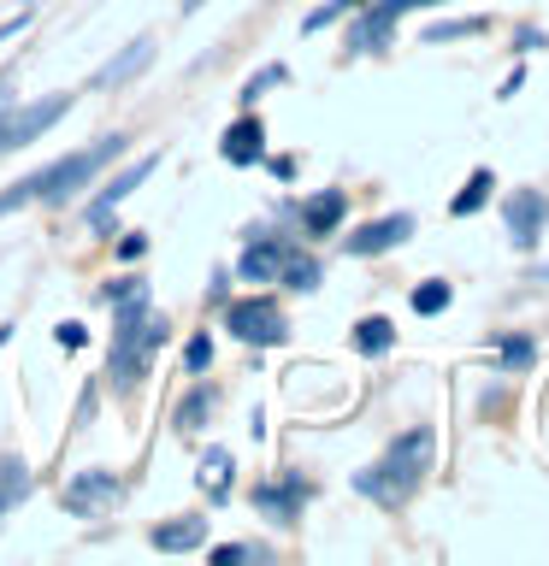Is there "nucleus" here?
<instances>
[{"label": "nucleus", "mask_w": 549, "mask_h": 566, "mask_svg": "<svg viewBox=\"0 0 549 566\" xmlns=\"http://www.w3.org/2000/svg\"><path fill=\"white\" fill-rule=\"evenodd\" d=\"M148 53H154V42H148V35H136V42H131V48H124V53H118V60H106V65L95 71V88H118V83H131V77H136V71H142V65H148Z\"/></svg>", "instance_id": "obj_16"}, {"label": "nucleus", "mask_w": 549, "mask_h": 566, "mask_svg": "<svg viewBox=\"0 0 549 566\" xmlns=\"http://www.w3.org/2000/svg\"><path fill=\"white\" fill-rule=\"evenodd\" d=\"M308 495H313V484L301 472H278V478H260V484H255V507L272 525H296L301 507H308Z\"/></svg>", "instance_id": "obj_8"}, {"label": "nucleus", "mask_w": 549, "mask_h": 566, "mask_svg": "<svg viewBox=\"0 0 549 566\" xmlns=\"http://www.w3.org/2000/svg\"><path fill=\"white\" fill-rule=\"evenodd\" d=\"M118 502H124V478L106 472V467H89L65 484V513L71 520H106Z\"/></svg>", "instance_id": "obj_5"}, {"label": "nucleus", "mask_w": 549, "mask_h": 566, "mask_svg": "<svg viewBox=\"0 0 549 566\" xmlns=\"http://www.w3.org/2000/svg\"><path fill=\"white\" fill-rule=\"evenodd\" d=\"M30 490H35V472L18 454H0V525H7L12 513L30 502Z\"/></svg>", "instance_id": "obj_15"}, {"label": "nucleus", "mask_w": 549, "mask_h": 566, "mask_svg": "<svg viewBox=\"0 0 549 566\" xmlns=\"http://www.w3.org/2000/svg\"><path fill=\"white\" fill-rule=\"evenodd\" d=\"M166 336H172V325L154 313V301H124V307H113V354H106L113 389H136L148 378V366L166 348Z\"/></svg>", "instance_id": "obj_3"}, {"label": "nucleus", "mask_w": 549, "mask_h": 566, "mask_svg": "<svg viewBox=\"0 0 549 566\" xmlns=\"http://www.w3.org/2000/svg\"><path fill=\"white\" fill-rule=\"evenodd\" d=\"M349 219V189H319L301 201V237H336Z\"/></svg>", "instance_id": "obj_11"}, {"label": "nucleus", "mask_w": 549, "mask_h": 566, "mask_svg": "<svg viewBox=\"0 0 549 566\" xmlns=\"http://www.w3.org/2000/svg\"><path fill=\"white\" fill-rule=\"evenodd\" d=\"M65 113H71V95H48V101H30V106H18V101H12V113L0 118V154L30 148V142H35V136H48Z\"/></svg>", "instance_id": "obj_6"}, {"label": "nucleus", "mask_w": 549, "mask_h": 566, "mask_svg": "<svg viewBox=\"0 0 549 566\" xmlns=\"http://www.w3.org/2000/svg\"><path fill=\"white\" fill-rule=\"evenodd\" d=\"M101 301H106V307H124V301H148V283H142V277H113V283L101 290Z\"/></svg>", "instance_id": "obj_28"}, {"label": "nucleus", "mask_w": 549, "mask_h": 566, "mask_svg": "<svg viewBox=\"0 0 549 566\" xmlns=\"http://www.w3.org/2000/svg\"><path fill=\"white\" fill-rule=\"evenodd\" d=\"M278 283H283V290H296V295L319 290V260L301 254V248L290 242V248H283V265H278Z\"/></svg>", "instance_id": "obj_18"}, {"label": "nucleus", "mask_w": 549, "mask_h": 566, "mask_svg": "<svg viewBox=\"0 0 549 566\" xmlns=\"http://www.w3.org/2000/svg\"><path fill=\"white\" fill-rule=\"evenodd\" d=\"M207 366H213V336L201 331V336H189V348H184V371H189V378H201Z\"/></svg>", "instance_id": "obj_29"}, {"label": "nucleus", "mask_w": 549, "mask_h": 566, "mask_svg": "<svg viewBox=\"0 0 549 566\" xmlns=\"http://www.w3.org/2000/svg\"><path fill=\"white\" fill-rule=\"evenodd\" d=\"M514 48H520V53H531V48H543V30H520V35H514Z\"/></svg>", "instance_id": "obj_32"}, {"label": "nucleus", "mask_w": 549, "mask_h": 566, "mask_svg": "<svg viewBox=\"0 0 549 566\" xmlns=\"http://www.w3.org/2000/svg\"><path fill=\"white\" fill-rule=\"evenodd\" d=\"M213 401H219V396H213L207 384H195L189 396H184V407H177V431H184V437H195V431H201V424L213 419Z\"/></svg>", "instance_id": "obj_20"}, {"label": "nucleus", "mask_w": 549, "mask_h": 566, "mask_svg": "<svg viewBox=\"0 0 549 566\" xmlns=\"http://www.w3.org/2000/svg\"><path fill=\"white\" fill-rule=\"evenodd\" d=\"M407 237H414V212H384V219H366L361 230H349V237H343V254L372 260V254H390V248H402Z\"/></svg>", "instance_id": "obj_9"}, {"label": "nucleus", "mask_w": 549, "mask_h": 566, "mask_svg": "<svg viewBox=\"0 0 549 566\" xmlns=\"http://www.w3.org/2000/svg\"><path fill=\"white\" fill-rule=\"evenodd\" d=\"M354 348L366 354V360H379V354H390L396 348V325H390V318H361V325H354Z\"/></svg>", "instance_id": "obj_19"}, {"label": "nucleus", "mask_w": 549, "mask_h": 566, "mask_svg": "<svg viewBox=\"0 0 549 566\" xmlns=\"http://www.w3.org/2000/svg\"><path fill=\"white\" fill-rule=\"evenodd\" d=\"M148 543L159 548V555H189V548H201V543H207V520H201V513L166 520V525H154V531H148Z\"/></svg>", "instance_id": "obj_14"}, {"label": "nucleus", "mask_w": 549, "mask_h": 566, "mask_svg": "<svg viewBox=\"0 0 549 566\" xmlns=\"http://www.w3.org/2000/svg\"><path fill=\"white\" fill-rule=\"evenodd\" d=\"M283 248H290L283 237H255V242H248L242 254H237V277H242V283H278Z\"/></svg>", "instance_id": "obj_13"}, {"label": "nucleus", "mask_w": 549, "mask_h": 566, "mask_svg": "<svg viewBox=\"0 0 549 566\" xmlns=\"http://www.w3.org/2000/svg\"><path fill=\"white\" fill-rule=\"evenodd\" d=\"M113 159H124V136H101L95 148H77V154L48 159L42 171H30V177H18L12 189H0V219H7V212H18V207H35V201L60 207L65 195H77L89 177H95L101 166H113Z\"/></svg>", "instance_id": "obj_2"}, {"label": "nucleus", "mask_w": 549, "mask_h": 566, "mask_svg": "<svg viewBox=\"0 0 549 566\" xmlns=\"http://www.w3.org/2000/svg\"><path fill=\"white\" fill-rule=\"evenodd\" d=\"M449 301H455V290L443 277H425L419 290H414V313L419 318H437V313H449Z\"/></svg>", "instance_id": "obj_22"}, {"label": "nucleus", "mask_w": 549, "mask_h": 566, "mask_svg": "<svg viewBox=\"0 0 549 566\" xmlns=\"http://www.w3.org/2000/svg\"><path fill=\"white\" fill-rule=\"evenodd\" d=\"M154 166H159V154H142V159H131V166H124V171L113 177V184H101V195L89 201V212H83V219L95 224V230H113V212H118L124 201H131L136 189H142V177H148Z\"/></svg>", "instance_id": "obj_10"}, {"label": "nucleus", "mask_w": 549, "mask_h": 566, "mask_svg": "<svg viewBox=\"0 0 549 566\" xmlns=\"http://www.w3.org/2000/svg\"><path fill=\"white\" fill-rule=\"evenodd\" d=\"M538 277H543V283H549V265H538Z\"/></svg>", "instance_id": "obj_36"}, {"label": "nucleus", "mask_w": 549, "mask_h": 566, "mask_svg": "<svg viewBox=\"0 0 549 566\" xmlns=\"http://www.w3.org/2000/svg\"><path fill=\"white\" fill-rule=\"evenodd\" d=\"M230 472H237L230 449H207V454H201V472H195V484L207 490V502H213V507H219L225 495H230Z\"/></svg>", "instance_id": "obj_17"}, {"label": "nucleus", "mask_w": 549, "mask_h": 566, "mask_svg": "<svg viewBox=\"0 0 549 566\" xmlns=\"http://www.w3.org/2000/svg\"><path fill=\"white\" fill-rule=\"evenodd\" d=\"M12 113V95H7V88H0V118H7Z\"/></svg>", "instance_id": "obj_35"}, {"label": "nucleus", "mask_w": 549, "mask_h": 566, "mask_svg": "<svg viewBox=\"0 0 549 566\" xmlns=\"http://www.w3.org/2000/svg\"><path fill=\"white\" fill-rule=\"evenodd\" d=\"M219 154H225V166H255L266 154V124L255 118V106H242V118L219 136Z\"/></svg>", "instance_id": "obj_12"}, {"label": "nucleus", "mask_w": 549, "mask_h": 566, "mask_svg": "<svg viewBox=\"0 0 549 566\" xmlns=\"http://www.w3.org/2000/svg\"><path fill=\"white\" fill-rule=\"evenodd\" d=\"M490 189H496V177H490V166H478V171L467 177V189H460L455 201H449V212H455V219H473V212H478V207L490 201Z\"/></svg>", "instance_id": "obj_21"}, {"label": "nucleus", "mask_w": 549, "mask_h": 566, "mask_svg": "<svg viewBox=\"0 0 549 566\" xmlns=\"http://www.w3.org/2000/svg\"><path fill=\"white\" fill-rule=\"evenodd\" d=\"M213 566H242V560H272V548H266V543H219V548H213V555H207Z\"/></svg>", "instance_id": "obj_26"}, {"label": "nucleus", "mask_w": 549, "mask_h": 566, "mask_svg": "<svg viewBox=\"0 0 549 566\" xmlns=\"http://www.w3.org/2000/svg\"><path fill=\"white\" fill-rule=\"evenodd\" d=\"M225 331L237 336V343L248 348H278V343H290V318H283V307L272 295H242V301H230L225 307Z\"/></svg>", "instance_id": "obj_4"}, {"label": "nucleus", "mask_w": 549, "mask_h": 566, "mask_svg": "<svg viewBox=\"0 0 549 566\" xmlns=\"http://www.w3.org/2000/svg\"><path fill=\"white\" fill-rule=\"evenodd\" d=\"M278 83H290V71H283V65H266V71H255V77L242 83V95H237V101H242V106H255L266 88H278Z\"/></svg>", "instance_id": "obj_27"}, {"label": "nucleus", "mask_w": 549, "mask_h": 566, "mask_svg": "<svg viewBox=\"0 0 549 566\" xmlns=\"http://www.w3.org/2000/svg\"><path fill=\"white\" fill-rule=\"evenodd\" d=\"M496 360H503V371H526L538 360V343H531V336H503V343H496Z\"/></svg>", "instance_id": "obj_25"}, {"label": "nucleus", "mask_w": 549, "mask_h": 566, "mask_svg": "<svg viewBox=\"0 0 549 566\" xmlns=\"http://www.w3.org/2000/svg\"><path fill=\"white\" fill-rule=\"evenodd\" d=\"M490 30V18H449V24H432L425 30V48H437V42H467V35H485Z\"/></svg>", "instance_id": "obj_23"}, {"label": "nucleus", "mask_w": 549, "mask_h": 566, "mask_svg": "<svg viewBox=\"0 0 549 566\" xmlns=\"http://www.w3.org/2000/svg\"><path fill=\"white\" fill-rule=\"evenodd\" d=\"M148 254V237H142V230H124L118 237V260H142Z\"/></svg>", "instance_id": "obj_30"}, {"label": "nucleus", "mask_w": 549, "mask_h": 566, "mask_svg": "<svg viewBox=\"0 0 549 566\" xmlns=\"http://www.w3.org/2000/svg\"><path fill=\"white\" fill-rule=\"evenodd\" d=\"M520 83H526V71H520V65H514V77H508L503 88H496V95H503V101H514V95H520Z\"/></svg>", "instance_id": "obj_33"}, {"label": "nucleus", "mask_w": 549, "mask_h": 566, "mask_svg": "<svg viewBox=\"0 0 549 566\" xmlns=\"http://www.w3.org/2000/svg\"><path fill=\"white\" fill-rule=\"evenodd\" d=\"M503 224H508V242L520 248V254H531L538 237H543V224H549V195L543 189H508Z\"/></svg>", "instance_id": "obj_7"}, {"label": "nucleus", "mask_w": 549, "mask_h": 566, "mask_svg": "<svg viewBox=\"0 0 549 566\" xmlns=\"http://www.w3.org/2000/svg\"><path fill=\"white\" fill-rule=\"evenodd\" d=\"M53 343H60V348H83L89 331H83V325H60V331H53Z\"/></svg>", "instance_id": "obj_31"}, {"label": "nucleus", "mask_w": 549, "mask_h": 566, "mask_svg": "<svg viewBox=\"0 0 549 566\" xmlns=\"http://www.w3.org/2000/svg\"><path fill=\"white\" fill-rule=\"evenodd\" d=\"M201 7H207V0H177V12H184V18H195Z\"/></svg>", "instance_id": "obj_34"}, {"label": "nucleus", "mask_w": 549, "mask_h": 566, "mask_svg": "<svg viewBox=\"0 0 549 566\" xmlns=\"http://www.w3.org/2000/svg\"><path fill=\"white\" fill-rule=\"evenodd\" d=\"M432 460H437V431L432 424H414V431H402L372 467L354 472V495H366V502H379V507H407L414 490L425 484V472H432Z\"/></svg>", "instance_id": "obj_1"}, {"label": "nucleus", "mask_w": 549, "mask_h": 566, "mask_svg": "<svg viewBox=\"0 0 549 566\" xmlns=\"http://www.w3.org/2000/svg\"><path fill=\"white\" fill-rule=\"evenodd\" d=\"M361 7H366V0H325V7H313L308 18H301V30H308V35H319V30H331L336 18H354Z\"/></svg>", "instance_id": "obj_24"}]
</instances>
